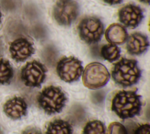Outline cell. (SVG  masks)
<instances>
[{
	"label": "cell",
	"instance_id": "7402d4cb",
	"mask_svg": "<svg viewBox=\"0 0 150 134\" xmlns=\"http://www.w3.org/2000/svg\"><path fill=\"white\" fill-rule=\"evenodd\" d=\"M141 2L146 4H149V0H139Z\"/></svg>",
	"mask_w": 150,
	"mask_h": 134
},
{
	"label": "cell",
	"instance_id": "5bb4252c",
	"mask_svg": "<svg viewBox=\"0 0 150 134\" xmlns=\"http://www.w3.org/2000/svg\"><path fill=\"white\" fill-rule=\"evenodd\" d=\"M45 134H73V128L66 120L54 119L48 124Z\"/></svg>",
	"mask_w": 150,
	"mask_h": 134
},
{
	"label": "cell",
	"instance_id": "7a4b0ae2",
	"mask_svg": "<svg viewBox=\"0 0 150 134\" xmlns=\"http://www.w3.org/2000/svg\"><path fill=\"white\" fill-rule=\"evenodd\" d=\"M111 75L116 83L127 87L138 82L141 72L136 60L122 58L114 65Z\"/></svg>",
	"mask_w": 150,
	"mask_h": 134
},
{
	"label": "cell",
	"instance_id": "ac0fdd59",
	"mask_svg": "<svg viewBox=\"0 0 150 134\" xmlns=\"http://www.w3.org/2000/svg\"><path fill=\"white\" fill-rule=\"evenodd\" d=\"M107 134H128L126 128L121 123L114 122L110 124Z\"/></svg>",
	"mask_w": 150,
	"mask_h": 134
},
{
	"label": "cell",
	"instance_id": "9c48e42d",
	"mask_svg": "<svg viewBox=\"0 0 150 134\" xmlns=\"http://www.w3.org/2000/svg\"><path fill=\"white\" fill-rule=\"evenodd\" d=\"M11 58L16 62H23L35 52L33 43L25 38H19L11 42L9 46Z\"/></svg>",
	"mask_w": 150,
	"mask_h": 134
},
{
	"label": "cell",
	"instance_id": "3957f363",
	"mask_svg": "<svg viewBox=\"0 0 150 134\" xmlns=\"http://www.w3.org/2000/svg\"><path fill=\"white\" fill-rule=\"evenodd\" d=\"M66 101V96L62 89L53 85L45 87L37 97L38 105L48 115L60 112Z\"/></svg>",
	"mask_w": 150,
	"mask_h": 134
},
{
	"label": "cell",
	"instance_id": "52a82bcc",
	"mask_svg": "<svg viewBox=\"0 0 150 134\" xmlns=\"http://www.w3.org/2000/svg\"><path fill=\"white\" fill-rule=\"evenodd\" d=\"M47 69L43 64L37 61L28 62L21 69V78L29 87H40L46 76Z\"/></svg>",
	"mask_w": 150,
	"mask_h": 134
},
{
	"label": "cell",
	"instance_id": "277c9868",
	"mask_svg": "<svg viewBox=\"0 0 150 134\" xmlns=\"http://www.w3.org/2000/svg\"><path fill=\"white\" fill-rule=\"evenodd\" d=\"M110 78L107 68L99 62L87 65L83 73L84 85L91 89H97L105 86Z\"/></svg>",
	"mask_w": 150,
	"mask_h": 134
},
{
	"label": "cell",
	"instance_id": "ffe728a7",
	"mask_svg": "<svg viewBox=\"0 0 150 134\" xmlns=\"http://www.w3.org/2000/svg\"><path fill=\"white\" fill-rule=\"evenodd\" d=\"M22 134H42L40 130L36 127H29L25 129Z\"/></svg>",
	"mask_w": 150,
	"mask_h": 134
},
{
	"label": "cell",
	"instance_id": "d6986e66",
	"mask_svg": "<svg viewBox=\"0 0 150 134\" xmlns=\"http://www.w3.org/2000/svg\"><path fill=\"white\" fill-rule=\"evenodd\" d=\"M134 134H150V126L149 123L139 125L135 130Z\"/></svg>",
	"mask_w": 150,
	"mask_h": 134
},
{
	"label": "cell",
	"instance_id": "6da1fadb",
	"mask_svg": "<svg viewBox=\"0 0 150 134\" xmlns=\"http://www.w3.org/2000/svg\"><path fill=\"white\" fill-rule=\"evenodd\" d=\"M141 106V96L132 91H118L111 102V110L122 119L139 115Z\"/></svg>",
	"mask_w": 150,
	"mask_h": 134
},
{
	"label": "cell",
	"instance_id": "9a60e30c",
	"mask_svg": "<svg viewBox=\"0 0 150 134\" xmlns=\"http://www.w3.org/2000/svg\"><path fill=\"white\" fill-rule=\"evenodd\" d=\"M13 76V71L8 60L0 59V85L11 82Z\"/></svg>",
	"mask_w": 150,
	"mask_h": 134
},
{
	"label": "cell",
	"instance_id": "7c38bea8",
	"mask_svg": "<svg viewBox=\"0 0 150 134\" xmlns=\"http://www.w3.org/2000/svg\"><path fill=\"white\" fill-rule=\"evenodd\" d=\"M149 46V41L146 35L140 32L132 34L127 40V49L132 55H141L145 52Z\"/></svg>",
	"mask_w": 150,
	"mask_h": 134
},
{
	"label": "cell",
	"instance_id": "44dd1931",
	"mask_svg": "<svg viewBox=\"0 0 150 134\" xmlns=\"http://www.w3.org/2000/svg\"><path fill=\"white\" fill-rule=\"evenodd\" d=\"M106 3L110 5H115L121 3L123 0H103Z\"/></svg>",
	"mask_w": 150,
	"mask_h": 134
},
{
	"label": "cell",
	"instance_id": "30bf717a",
	"mask_svg": "<svg viewBox=\"0 0 150 134\" xmlns=\"http://www.w3.org/2000/svg\"><path fill=\"white\" fill-rule=\"evenodd\" d=\"M120 21L125 26L135 28L144 18L142 9L135 5L128 4L120 9L118 12Z\"/></svg>",
	"mask_w": 150,
	"mask_h": 134
},
{
	"label": "cell",
	"instance_id": "8fae6325",
	"mask_svg": "<svg viewBox=\"0 0 150 134\" xmlns=\"http://www.w3.org/2000/svg\"><path fill=\"white\" fill-rule=\"evenodd\" d=\"M28 105L25 99L20 96H14L8 99L4 105L5 113L12 119H19L26 115Z\"/></svg>",
	"mask_w": 150,
	"mask_h": 134
},
{
	"label": "cell",
	"instance_id": "5b68a950",
	"mask_svg": "<svg viewBox=\"0 0 150 134\" xmlns=\"http://www.w3.org/2000/svg\"><path fill=\"white\" fill-rule=\"evenodd\" d=\"M78 32L83 41L89 44L95 43L100 41L104 34V25L100 19L88 16L80 21Z\"/></svg>",
	"mask_w": 150,
	"mask_h": 134
},
{
	"label": "cell",
	"instance_id": "ba28073f",
	"mask_svg": "<svg viewBox=\"0 0 150 134\" xmlns=\"http://www.w3.org/2000/svg\"><path fill=\"white\" fill-rule=\"evenodd\" d=\"M56 71L62 80L70 83L79 80L83 68L79 59L74 56H69L63 57L58 62Z\"/></svg>",
	"mask_w": 150,
	"mask_h": 134
},
{
	"label": "cell",
	"instance_id": "4fadbf2b",
	"mask_svg": "<svg viewBox=\"0 0 150 134\" xmlns=\"http://www.w3.org/2000/svg\"><path fill=\"white\" fill-rule=\"evenodd\" d=\"M106 39L111 43L118 45L124 43L128 39L126 29L119 24H113L105 31Z\"/></svg>",
	"mask_w": 150,
	"mask_h": 134
},
{
	"label": "cell",
	"instance_id": "e0dca14e",
	"mask_svg": "<svg viewBox=\"0 0 150 134\" xmlns=\"http://www.w3.org/2000/svg\"><path fill=\"white\" fill-rule=\"evenodd\" d=\"M104 123L99 120H93L87 122L83 130V134H105Z\"/></svg>",
	"mask_w": 150,
	"mask_h": 134
},
{
	"label": "cell",
	"instance_id": "8992f818",
	"mask_svg": "<svg viewBox=\"0 0 150 134\" xmlns=\"http://www.w3.org/2000/svg\"><path fill=\"white\" fill-rule=\"evenodd\" d=\"M79 12V5L74 0H58L53 7V15L59 25L68 26L76 20Z\"/></svg>",
	"mask_w": 150,
	"mask_h": 134
},
{
	"label": "cell",
	"instance_id": "2e32d148",
	"mask_svg": "<svg viewBox=\"0 0 150 134\" xmlns=\"http://www.w3.org/2000/svg\"><path fill=\"white\" fill-rule=\"evenodd\" d=\"M120 49L115 44H106L101 49V55L102 57L109 61L112 62L117 60L120 57Z\"/></svg>",
	"mask_w": 150,
	"mask_h": 134
},
{
	"label": "cell",
	"instance_id": "603a6c76",
	"mask_svg": "<svg viewBox=\"0 0 150 134\" xmlns=\"http://www.w3.org/2000/svg\"><path fill=\"white\" fill-rule=\"evenodd\" d=\"M1 16H2V14H1V12L0 11V23H1Z\"/></svg>",
	"mask_w": 150,
	"mask_h": 134
}]
</instances>
